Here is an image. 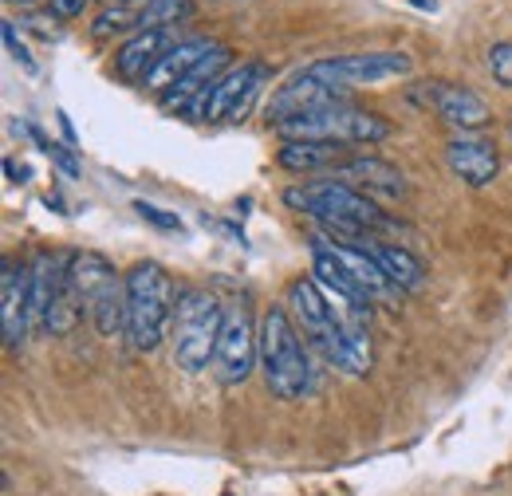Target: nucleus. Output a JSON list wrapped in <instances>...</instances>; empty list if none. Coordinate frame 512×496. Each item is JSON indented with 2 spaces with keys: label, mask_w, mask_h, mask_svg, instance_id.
<instances>
[{
  "label": "nucleus",
  "mask_w": 512,
  "mask_h": 496,
  "mask_svg": "<svg viewBox=\"0 0 512 496\" xmlns=\"http://www.w3.org/2000/svg\"><path fill=\"white\" fill-rule=\"evenodd\" d=\"M284 205L296 213H308L312 221H320L323 233H335V237H363V233L379 237L386 229H394V221L367 193H359L347 182H335V178L284 189Z\"/></svg>",
  "instance_id": "nucleus-1"
},
{
  "label": "nucleus",
  "mask_w": 512,
  "mask_h": 496,
  "mask_svg": "<svg viewBox=\"0 0 512 496\" xmlns=\"http://www.w3.org/2000/svg\"><path fill=\"white\" fill-rule=\"evenodd\" d=\"M426 99L438 111V119L457 130H481L485 123H493L489 103L461 83H426Z\"/></svg>",
  "instance_id": "nucleus-17"
},
{
  "label": "nucleus",
  "mask_w": 512,
  "mask_h": 496,
  "mask_svg": "<svg viewBox=\"0 0 512 496\" xmlns=\"http://www.w3.org/2000/svg\"><path fill=\"white\" fill-rule=\"evenodd\" d=\"M363 150L343 142H312V138H284L276 150V166L288 174H339L347 162H355Z\"/></svg>",
  "instance_id": "nucleus-13"
},
{
  "label": "nucleus",
  "mask_w": 512,
  "mask_h": 496,
  "mask_svg": "<svg viewBox=\"0 0 512 496\" xmlns=\"http://www.w3.org/2000/svg\"><path fill=\"white\" fill-rule=\"evenodd\" d=\"M229 56H233V52H229V48L221 44V48H217V52H213L209 60L201 63L197 71H190V75H186V79H182L178 87H170L166 95H158L162 111H178V115H182V111H193V107H197V103H201V99H205V95L213 91V83L221 79V71H225Z\"/></svg>",
  "instance_id": "nucleus-20"
},
{
  "label": "nucleus",
  "mask_w": 512,
  "mask_h": 496,
  "mask_svg": "<svg viewBox=\"0 0 512 496\" xmlns=\"http://www.w3.org/2000/svg\"><path fill=\"white\" fill-rule=\"evenodd\" d=\"M221 44H213V40H182V44H174L162 60H158V67L142 79V87L146 91H158V95H166L170 87H178L190 71H197L201 63L209 60L213 52H217Z\"/></svg>",
  "instance_id": "nucleus-19"
},
{
  "label": "nucleus",
  "mask_w": 512,
  "mask_h": 496,
  "mask_svg": "<svg viewBox=\"0 0 512 496\" xmlns=\"http://www.w3.org/2000/svg\"><path fill=\"white\" fill-rule=\"evenodd\" d=\"M284 308L296 319L300 335L323 355L327 367L347 371V374H367V367H363V363L355 359V351L347 347V339H343V331H339V319H335V311L327 304V292L316 284V276H296V280L288 284V292H284Z\"/></svg>",
  "instance_id": "nucleus-6"
},
{
  "label": "nucleus",
  "mask_w": 512,
  "mask_h": 496,
  "mask_svg": "<svg viewBox=\"0 0 512 496\" xmlns=\"http://www.w3.org/2000/svg\"><path fill=\"white\" fill-rule=\"evenodd\" d=\"M4 174H8L12 182H20V178H28V166H16V162L8 158V162H4Z\"/></svg>",
  "instance_id": "nucleus-30"
},
{
  "label": "nucleus",
  "mask_w": 512,
  "mask_h": 496,
  "mask_svg": "<svg viewBox=\"0 0 512 496\" xmlns=\"http://www.w3.org/2000/svg\"><path fill=\"white\" fill-rule=\"evenodd\" d=\"M87 4H91V0H48V16H56V20H75V16H83Z\"/></svg>",
  "instance_id": "nucleus-29"
},
{
  "label": "nucleus",
  "mask_w": 512,
  "mask_h": 496,
  "mask_svg": "<svg viewBox=\"0 0 512 496\" xmlns=\"http://www.w3.org/2000/svg\"><path fill=\"white\" fill-rule=\"evenodd\" d=\"M67 260H71V252H44L32 268V323L56 339L71 335L87 311L71 284Z\"/></svg>",
  "instance_id": "nucleus-7"
},
{
  "label": "nucleus",
  "mask_w": 512,
  "mask_h": 496,
  "mask_svg": "<svg viewBox=\"0 0 512 496\" xmlns=\"http://www.w3.org/2000/svg\"><path fill=\"white\" fill-rule=\"evenodd\" d=\"M260 363V331L253 327L249 311L237 308L225 315V331L217 343V359H213V374L221 386H245L249 374Z\"/></svg>",
  "instance_id": "nucleus-11"
},
{
  "label": "nucleus",
  "mask_w": 512,
  "mask_h": 496,
  "mask_svg": "<svg viewBox=\"0 0 512 496\" xmlns=\"http://www.w3.org/2000/svg\"><path fill=\"white\" fill-rule=\"evenodd\" d=\"M221 331H225V308L217 304V296H209L205 288H182L178 308H174V323H170V343H174L178 371H209V363L217 359Z\"/></svg>",
  "instance_id": "nucleus-5"
},
{
  "label": "nucleus",
  "mask_w": 512,
  "mask_h": 496,
  "mask_svg": "<svg viewBox=\"0 0 512 496\" xmlns=\"http://www.w3.org/2000/svg\"><path fill=\"white\" fill-rule=\"evenodd\" d=\"M312 248H323V252H331L347 272H351V280L371 296V300H390L398 288L386 280V272L375 264V256L367 252V248H359L355 241H343V237H335V233H312Z\"/></svg>",
  "instance_id": "nucleus-15"
},
{
  "label": "nucleus",
  "mask_w": 512,
  "mask_h": 496,
  "mask_svg": "<svg viewBox=\"0 0 512 496\" xmlns=\"http://www.w3.org/2000/svg\"><path fill=\"white\" fill-rule=\"evenodd\" d=\"M67 272H71V284L91 315L95 331L103 339L127 335V276H119V268L95 248L71 252Z\"/></svg>",
  "instance_id": "nucleus-4"
},
{
  "label": "nucleus",
  "mask_w": 512,
  "mask_h": 496,
  "mask_svg": "<svg viewBox=\"0 0 512 496\" xmlns=\"http://www.w3.org/2000/svg\"><path fill=\"white\" fill-rule=\"evenodd\" d=\"M138 12H142V4H107L99 16H95V24H91V36L95 40H107V36H115V32H138Z\"/></svg>",
  "instance_id": "nucleus-24"
},
{
  "label": "nucleus",
  "mask_w": 512,
  "mask_h": 496,
  "mask_svg": "<svg viewBox=\"0 0 512 496\" xmlns=\"http://www.w3.org/2000/svg\"><path fill=\"white\" fill-rule=\"evenodd\" d=\"M170 48H174L170 28H162V32H134L127 44L115 52V71L123 79H146Z\"/></svg>",
  "instance_id": "nucleus-21"
},
{
  "label": "nucleus",
  "mask_w": 512,
  "mask_h": 496,
  "mask_svg": "<svg viewBox=\"0 0 512 496\" xmlns=\"http://www.w3.org/2000/svg\"><path fill=\"white\" fill-rule=\"evenodd\" d=\"M489 71H493V79L501 87L512 91V40H501V44L489 48Z\"/></svg>",
  "instance_id": "nucleus-26"
},
{
  "label": "nucleus",
  "mask_w": 512,
  "mask_h": 496,
  "mask_svg": "<svg viewBox=\"0 0 512 496\" xmlns=\"http://www.w3.org/2000/svg\"><path fill=\"white\" fill-rule=\"evenodd\" d=\"M280 138H312V142H343V146H375L390 138V123L375 111H359L351 103H335L312 115L272 126Z\"/></svg>",
  "instance_id": "nucleus-8"
},
{
  "label": "nucleus",
  "mask_w": 512,
  "mask_h": 496,
  "mask_svg": "<svg viewBox=\"0 0 512 496\" xmlns=\"http://www.w3.org/2000/svg\"><path fill=\"white\" fill-rule=\"evenodd\" d=\"M268 75L272 71L260 60H249L241 63V67H233V71H225L213 83V91L193 107L190 115L197 123H241L249 115V107L256 103L260 87L268 83Z\"/></svg>",
  "instance_id": "nucleus-9"
},
{
  "label": "nucleus",
  "mask_w": 512,
  "mask_h": 496,
  "mask_svg": "<svg viewBox=\"0 0 512 496\" xmlns=\"http://www.w3.org/2000/svg\"><path fill=\"white\" fill-rule=\"evenodd\" d=\"M260 371L280 402H296L312 390V363L304 351V335L284 304H272L260 315Z\"/></svg>",
  "instance_id": "nucleus-2"
},
{
  "label": "nucleus",
  "mask_w": 512,
  "mask_h": 496,
  "mask_svg": "<svg viewBox=\"0 0 512 496\" xmlns=\"http://www.w3.org/2000/svg\"><path fill=\"white\" fill-rule=\"evenodd\" d=\"M343 241H355L359 248H367L371 256H375V264L386 272V280L398 288V292H422V284H426V264L410 252L406 245H394V241H383V237H375V233H363V237H343Z\"/></svg>",
  "instance_id": "nucleus-18"
},
{
  "label": "nucleus",
  "mask_w": 512,
  "mask_h": 496,
  "mask_svg": "<svg viewBox=\"0 0 512 496\" xmlns=\"http://www.w3.org/2000/svg\"><path fill=\"white\" fill-rule=\"evenodd\" d=\"M134 213H138L142 221H150L154 229H162V233H182V217H178V213H166V209H158V205H150V201H134Z\"/></svg>",
  "instance_id": "nucleus-25"
},
{
  "label": "nucleus",
  "mask_w": 512,
  "mask_h": 496,
  "mask_svg": "<svg viewBox=\"0 0 512 496\" xmlns=\"http://www.w3.org/2000/svg\"><path fill=\"white\" fill-rule=\"evenodd\" d=\"M178 288L158 260H138L127 272V339L134 351H154L174 323Z\"/></svg>",
  "instance_id": "nucleus-3"
},
{
  "label": "nucleus",
  "mask_w": 512,
  "mask_h": 496,
  "mask_svg": "<svg viewBox=\"0 0 512 496\" xmlns=\"http://www.w3.org/2000/svg\"><path fill=\"white\" fill-rule=\"evenodd\" d=\"M8 4H32V0H8Z\"/></svg>",
  "instance_id": "nucleus-32"
},
{
  "label": "nucleus",
  "mask_w": 512,
  "mask_h": 496,
  "mask_svg": "<svg viewBox=\"0 0 512 496\" xmlns=\"http://www.w3.org/2000/svg\"><path fill=\"white\" fill-rule=\"evenodd\" d=\"M339 182H355L359 193H383V197H402L406 193V182H402V174L383 162V158H375V154H359L355 162H347L343 170H339Z\"/></svg>",
  "instance_id": "nucleus-22"
},
{
  "label": "nucleus",
  "mask_w": 512,
  "mask_h": 496,
  "mask_svg": "<svg viewBox=\"0 0 512 496\" xmlns=\"http://www.w3.org/2000/svg\"><path fill=\"white\" fill-rule=\"evenodd\" d=\"M115 4V0H111ZM119 4H146V0H119Z\"/></svg>",
  "instance_id": "nucleus-31"
},
{
  "label": "nucleus",
  "mask_w": 512,
  "mask_h": 496,
  "mask_svg": "<svg viewBox=\"0 0 512 496\" xmlns=\"http://www.w3.org/2000/svg\"><path fill=\"white\" fill-rule=\"evenodd\" d=\"M44 154H48V158H52V162L64 170L67 178H79V174H83V166L75 162V154H71L67 146H60V142H48V150H44Z\"/></svg>",
  "instance_id": "nucleus-28"
},
{
  "label": "nucleus",
  "mask_w": 512,
  "mask_h": 496,
  "mask_svg": "<svg viewBox=\"0 0 512 496\" xmlns=\"http://www.w3.org/2000/svg\"><path fill=\"white\" fill-rule=\"evenodd\" d=\"M446 162L449 170L473 189H485L497 174H501V154L497 142L481 138V134H461L446 142Z\"/></svg>",
  "instance_id": "nucleus-16"
},
{
  "label": "nucleus",
  "mask_w": 512,
  "mask_h": 496,
  "mask_svg": "<svg viewBox=\"0 0 512 496\" xmlns=\"http://www.w3.org/2000/svg\"><path fill=\"white\" fill-rule=\"evenodd\" d=\"M509 134H512V126H509Z\"/></svg>",
  "instance_id": "nucleus-33"
},
{
  "label": "nucleus",
  "mask_w": 512,
  "mask_h": 496,
  "mask_svg": "<svg viewBox=\"0 0 512 496\" xmlns=\"http://www.w3.org/2000/svg\"><path fill=\"white\" fill-rule=\"evenodd\" d=\"M308 75H316L331 91H355V87H371L383 79L410 75V56L406 52H355V56H327L304 67Z\"/></svg>",
  "instance_id": "nucleus-10"
},
{
  "label": "nucleus",
  "mask_w": 512,
  "mask_h": 496,
  "mask_svg": "<svg viewBox=\"0 0 512 496\" xmlns=\"http://www.w3.org/2000/svg\"><path fill=\"white\" fill-rule=\"evenodd\" d=\"M335 103H343L339 91H331L316 75L300 71V75H292V79L268 99V126H280V123H288V119H300V115H312V111H323V107H335Z\"/></svg>",
  "instance_id": "nucleus-14"
},
{
  "label": "nucleus",
  "mask_w": 512,
  "mask_h": 496,
  "mask_svg": "<svg viewBox=\"0 0 512 496\" xmlns=\"http://www.w3.org/2000/svg\"><path fill=\"white\" fill-rule=\"evenodd\" d=\"M193 12H197L193 0H146L138 12V32H162L178 20H190Z\"/></svg>",
  "instance_id": "nucleus-23"
},
{
  "label": "nucleus",
  "mask_w": 512,
  "mask_h": 496,
  "mask_svg": "<svg viewBox=\"0 0 512 496\" xmlns=\"http://www.w3.org/2000/svg\"><path fill=\"white\" fill-rule=\"evenodd\" d=\"M0 36H4V48H8V56H12V60L20 63L24 71H36V60H32V52L24 48V40L16 36V24H12V20H4V24H0Z\"/></svg>",
  "instance_id": "nucleus-27"
},
{
  "label": "nucleus",
  "mask_w": 512,
  "mask_h": 496,
  "mask_svg": "<svg viewBox=\"0 0 512 496\" xmlns=\"http://www.w3.org/2000/svg\"><path fill=\"white\" fill-rule=\"evenodd\" d=\"M28 323H32V272L28 264L4 256V276H0V331H4V347L20 351L28 339Z\"/></svg>",
  "instance_id": "nucleus-12"
}]
</instances>
